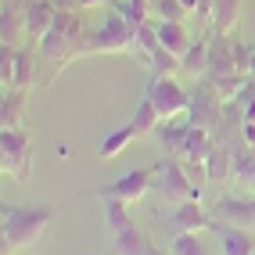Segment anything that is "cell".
Listing matches in <instances>:
<instances>
[{
	"mask_svg": "<svg viewBox=\"0 0 255 255\" xmlns=\"http://www.w3.org/2000/svg\"><path fill=\"white\" fill-rule=\"evenodd\" d=\"M54 212H58L54 205H4L0 209V248H4V255L29 252L47 234Z\"/></svg>",
	"mask_w": 255,
	"mask_h": 255,
	"instance_id": "1",
	"label": "cell"
},
{
	"mask_svg": "<svg viewBox=\"0 0 255 255\" xmlns=\"http://www.w3.org/2000/svg\"><path fill=\"white\" fill-rule=\"evenodd\" d=\"M87 54V32H83V11H58L50 32L40 40V58L54 69Z\"/></svg>",
	"mask_w": 255,
	"mask_h": 255,
	"instance_id": "2",
	"label": "cell"
},
{
	"mask_svg": "<svg viewBox=\"0 0 255 255\" xmlns=\"http://www.w3.org/2000/svg\"><path fill=\"white\" fill-rule=\"evenodd\" d=\"M133 47H137V25L119 7H112L101 29L87 36V54H123V50H133Z\"/></svg>",
	"mask_w": 255,
	"mask_h": 255,
	"instance_id": "3",
	"label": "cell"
},
{
	"mask_svg": "<svg viewBox=\"0 0 255 255\" xmlns=\"http://www.w3.org/2000/svg\"><path fill=\"white\" fill-rule=\"evenodd\" d=\"M155 187H158V194L169 198V201H198L201 198V187L194 183V176L187 173V165L176 158V155H169L155 165Z\"/></svg>",
	"mask_w": 255,
	"mask_h": 255,
	"instance_id": "4",
	"label": "cell"
},
{
	"mask_svg": "<svg viewBox=\"0 0 255 255\" xmlns=\"http://www.w3.org/2000/svg\"><path fill=\"white\" fill-rule=\"evenodd\" d=\"M0 169L11 180H29L32 169V137L25 129H0Z\"/></svg>",
	"mask_w": 255,
	"mask_h": 255,
	"instance_id": "5",
	"label": "cell"
},
{
	"mask_svg": "<svg viewBox=\"0 0 255 255\" xmlns=\"http://www.w3.org/2000/svg\"><path fill=\"white\" fill-rule=\"evenodd\" d=\"M223 108H227V101L212 90V83H209V79H201L198 87L191 90V108H187V115H191V123H194V126L216 133L219 126H223Z\"/></svg>",
	"mask_w": 255,
	"mask_h": 255,
	"instance_id": "6",
	"label": "cell"
},
{
	"mask_svg": "<svg viewBox=\"0 0 255 255\" xmlns=\"http://www.w3.org/2000/svg\"><path fill=\"white\" fill-rule=\"evenodd\" d=\"M147 97L155 101L162 123H165V119H176V115H183L187 108H191V94H187L173 76H155L147 83Z\"/></svg>",
	"mask_w": 255,
	"mask_h": 255,
	"instance_id": "7",
	"label": "cell"
},
{
	"mask_svg": "<svg viewBox=\"0 0 255 255\" xmlns=\"http://www.w3.org/2000/svg\"><path fill=\"white\" fill-rule=\"evenodd\" d=\"M155 183V165L151 169H129V173H123L119 180H112L108 187H97V198L105 201V198H119V201H140L144 194H147V187Z\"/></svg>",
	"mask_w": 255,
	"mask_h": 255,
	"instance_id": "8",
	"label": "cell"
},
{
	"mask_svg": "<svg viewBox=\"0 0 255 255\" xmlns=\"http://www.w3.org/2000/svg\"><path fill=\"white\" fill-rule=\"evenodd\" d=\"M212 219L216 223H230V227H255V194H227L212 205Z\"/></svg>",
	"mask_w": 255,
	"mask_h": 255,
	"instance_id": "9",
	"label": "cell"
},
{
	"mask_svg": "<svg viewBox=\"0 0 255 255\" xmlns=\"http://www.w3.org/2000/svg\"><path fill=\"white\" fill-rule=\"evenodd\" d=\"M25 11H29V0H4V4H0V43L22 47V40H25Z\"/></svg>",
	"mask_w": 255,
	"mask_h": 255,
	"instance_id": "10",
	"label": "cell"
},
{
	"mask_svg": "<svg viewBox=\"0 0 255 255\" xmlns=\"http://www.w3.org/2000/svg\"><path fill=\"white\" fill-rule=\"evenodd\" d=\"M176 234H201V230H212V216L209 209H201V201H180L169 216Z\"/></svg>",
	"mask_w": 255,
	"mask_h": 255,
	"instance_id": "11",
	"label": "cell"
},
{
	"mask_svg": "<svg viewBox=\"0 0 255 255\" xmlns=\"http://www.w3.org/2000/svg\"><path fill=\"white\" fill-rule=\"evenodd\" d=\"M212 234L219 237V252L223 255H255V237L245 227H230V223H216L212 219Z\"/></svg>",
	"mask_w": 255,
	"mask_h": 255,
	"instance_id": "12",
	"label": "cell"
},
{
	"mask_svg": "<svg viewBox=\"0 0 255 255\" xmlns=\"http://www.w3.org/2000/svg\"><path fill=\"white\" fill-rule=\"evenodd\" d=\"M54 18H58L54 0H29V11H25V36L40 43L47 32H50Z\"/></svg>",
	"mask_w": 255,
	"mask_h": 255,
	"instance_id": "13",
	"label": "cell"
},
{
	"mask_svg": "<svg viewBox=\"0 0 255 255\" xmlns=\"http://www.w3.org/2000/svg\"><path fill=\"white\" fill-rule=\"evenodd\" d=\"M230 72H237V65H234V36H216V32H212L205 76L209 79H219V76H230Z\"/></svg>",
	"mask_w": 255,
	"mask_h": 255,
	"instance_id": "14",
	"label": "cell"
},
{
	"mask_svg": "<svg viewBox=\"0 0 255 255\" xmlns=\"http://www.w3.org/2000/svg\"><path fill=\"white\" fill-rule=\"evenodd\" d=\"M230 173H234V147L223 144V140H216L212 155L205 162V180L212 187H223V183H230Z\"/></svg>",
	"mask_w": 255,
	"mask_h": 255,
	"instance_id": "15",
	"label": "cell"
},
{
	"mask_svg": "<svg viewBox=\"0 0 255 255\" xmlns=\"http://www.w3.org/2000/svg\"><path fill=\"white\" fill-rule=\"evenodd\" d=\"M191 129H194V123H191V115L183 112V115H176V119H165V126H158V140L165 144L169 155L180 158V151H183L187 137H191Z\"/></svg>",
	"mask_w": 255,
	"mask_h": 255,
	"instance_id": "16",
	"label": "cell"
},
{
	"mask_svg": "<svg viewBox=\"0 0 255 255\" xmlns=\"http://www.w3.org/2000/svg\"><path fill=\"white\" fill-rule=\"evenodd\" d=\"M25 115V90H4L0 97V129H22Z\"/></svg>",
	"mask_w": 255,
	"mask_h": 255,
	"instance_id": "17",
	"label": "cell"
},
{
	"mask_svg": "<svg viewBox=\"0 0 255 255\" xmlns=\"http://www.w3.org/2000/svg\"><path fill=\"white\" fill-rule=\"evenodd\" d=\"M158 123H162V115H158V108H155V101L144 94L140 105L133 108V115H129V126L137 129V137H151V133H158Z\"/></svg>",
	"mask_w": 255,
	"mask_h": 255,
	"instance_id": "18",
	"label": "cell"
},
{
	"mask_svg": "<svg viewBox=\"0 0 255 255\" xmlns=\"http://www.w3.org/2000/svg\"><path fill=\"white\" fill-rule=\"evenodd\" d=\"M209 43H212V36L205 32L201 40H194L191 47H187V50H183V58H180V72L205 76V69H209Z\"/></svg>",
	"mask_w": 255,
	"mask_h": 255,
	"instance_id": "19",
	"label": "cell"
},
{
	"mask_svg": "<svg viewBox=\"0 0 255 255\" xmlns=\"http://www.w3.org/2000/svg\"><path fill=\"white\" fill-rule=\"evenodd\" d=\"M137 140V129H133L129 123L126 126H119V129H112L105 140H101V147H97V155H101V162H112V158H119L123 151Z\"/></svg>",
	"mask_w": 255,
	"mask_h": 255,
	"instance_id": "20",
	"label": "cell"
},
{
	"mask_svg": "<svg viewBox=\"0 0 255 255\" xmlns=\"http://www.w3.org/2000/svg\"><path fill=\"white\" fill-rule=\"evenodd\" d=\"M237 18H241V0H216V7H212V32H216V36H230Z\"/></svg>",
	"mask_w": 255,
	"mask_h": 255,
	"instance_id": "21",
	"label": "cell"
},
{
	"mask_svg": "<svg viewBox=\"0 0 255 255\" xmlns=\"http://www.w3.org/2000/svg\"><path fill=\"white\" fill-rule=\"evenodd\" d=\"M151 248V237L133 223L129 230H123V234H115V255H147Z\"/></svg>",
	"mask_w": 255,
	"mask_h": 255,
	"instance_id": "22",
	"label": "cell"
},
{
	"mask_svg": "<svg viewBox=\"0 0 255 255\" xmlns=\"http://www.w3.org/2000/svg\"><path fill=\"white\" fill-rule=\"evenodd\" d=\"M155 29H158V43H162L165 50H173V54H180V58H183V50L194 43L191 36H187L183 22H165V18H162Z\"/></svg>",
	"mask_w": 255,
	"mask_h": 255,
	"instance_id": "23",
	"label": "cell"
},
{
	"mask_svg": "<svg viewBox=\"0 0 255 255\" xmlns=\"http://www.w3.org/2000/svg\"><path fill=\"white\" fill-rule=\"evenodd\" d=\"M105 219H108V230L112 234H123L133 227V219L126 212V201H119V198H105Z\"/></svg>",
	"mask_w": 255,
	"mask_h": 255,
	"instance_id": "24",
	"label": "cell"
},
{
	"mask_svg": "<svg viewBox=\"0 0 255 255\" xmlns=\"http://www.w3.org/2000/svg\"><path fill=\"white\" fill-rule=\"evenodd\" d=\"M147 69H151V79H155V76H173V72H180V54L158 47L155 54L147 58Z\"/></svg>",
	"mask_w": 255,
	"mask_h": 255,
	"instance_id": "25",
	"label": "cell"
},
{
	"mask_svg": "<svg viewBox=\"0 0 255 255\" xmlns=\"http://www.w3.org/2000/svg\"><path fill=\"white\" fill-rule=\"evenodd\" d=\"M169 252L173 255H209V245L201 241V234H176Z\"/></svg>",
	"mask_w": 255,
	"mask_h": 255,
	"instance_id": "26",
	"label": "cell"
},
{
	"mask_svg": "<svg viewBox=\"0 0 255 255\" xmlns=\"http://www.w3.org/2000/svg\"><path fill=\"white\" fill-rule=\"evenodd\" d=\"M14 65H18V47L4 43V47H0V87H4V90L14 87Z\"/></svg>",
	"mask_w": 255,
	"mask_h": 255,
	"instance_id": "27",
	"label": "cell"
},
{
	"mask_svg": "<svg viewBox=\"0 0 255 255\" xmlns=\"http://www.w3.org/2000/svg\"><path fill=\"white\" fill-rule=\"evenodd\" d=\"M32 83V50L18 47V65H14V87L11 90H25Z\"/></svg>",
	"mask_w": 255,
	"mask_h": 255,
	"instance_id": "28",
	"label": "cell"
},
{
	"mask_svg": "<svg viewBox=\"0 0 255 255\" xmlns=\"http://www.w3.org/2000/svg\"><path fill=\"white\" fill-rule=\"evenodd\" d=\"M158 47H162V43H158V29L151 25V22H140V25H137V50L144 54V61L155 54Z\"/></svg>",
	"mask_w": 255,
	"mask_h": 255,
	"instance_id": "29",
	"label": "cell"
},
{
	"mask_svg": "<svg viewBox=\"0 0 255 255\" xmlns=\"http://www.w3.org/2000/svg\"><path fill=\"white\" fill-rule=\"evenodd\" d=\"M155 11L162 14L165 22H183V14H187L180 0H155Z\"/></svg>",
	"mask_w": 255,
	"mask_h": 255,
	"instance_id": "30",
	"label": "cell"
},
{
	"mask_svg": "<svg viewBox=\"0 0 255 255\" xmlns=\"http://www.w3.org/2000/svg\"><path fill=\"white\" fill-rule=\"evenodd\" d=\"M101 4H115V0H79V11H87V7H101Z\"/></svg>",
	"mask_w": 255,
	"mask_h": 255,
	"instance_id": "31",
	"label": "cell"
},
{
	"mask_svg": "<svg viewBox=\"0 0 255 255\" xmlns=\"http://www.w3.org/2000/svg\"><path fill=\"white\" fill-rule=\"evenodd\" d=\"M180 4H183V11H187V14H191V11H198L201 0H180Z\"/></svg>",
	"mask_w": 255,
	"mask_h": 255,
	"instance_id": "32",
	"label": "cell"
},
{
	"mask_svg": "<svg viewBox=\"0 0 255 255\" xmlns=\"http://www.w3.org/2000/svg\"><path fill=\"white\" fill-rule=\"evenodd\" d=\"M147 255H173V252H162V248H151Z\"/></svg>",
	"mask_w": 255,
	"mask_h": 255,
	"instance_id": "33",
	"label": "cell"
},
{
	"mask_svg": "<svg viewBox=\"0 0 255 255\" xmlns=\"http://www.w3.org/2000/svg\"><path fill=\"white\" fill-rule=\"evenodd\" d=\"M248 76H255V50H252V65H248Z\"/></svg>",
	"mask_w": 255,
	"mask_h": 255,
	"instance_id": "34",
	"label": "cell"
}]
</instances>
